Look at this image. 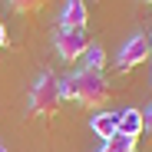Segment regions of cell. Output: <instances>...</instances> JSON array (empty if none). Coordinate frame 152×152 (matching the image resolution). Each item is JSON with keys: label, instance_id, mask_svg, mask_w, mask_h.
Returning a JSON list of instances; mask_svg holds the SVG:
<instances>
[{"label": "cell", "instance_id": "1", "mask_svg": "<svg viewBox=\"0 0 152 152\" xmlns=\"http://www.w3.org/2000/svg\"><path fill=\"white\" fill-rule=\"evenodd\" d=\"M106 76L99 69H80L66 76V80H60V96L63 99H80V103L86 106H99L106 103Z\"/></svg>", "mask_w": 152, "mask_h": 152}, {"label": "cell", "instance_id": "2", "mask_svg": "<svg viewBox=\"0 0 152 152\" xmlns=\"http://www.w3.org/2000/svg\"><path fill=\"white\" fill-rule=\"evenodd\" d=\"M60 99H63L60 96V80H56L53 73H40L37 83H33V89H30V109L50 116V113H56Z\"/></svg>", "mask_w": 152, "mask_h": 152}, {"label": "cell", "instance_id": "3", "mask_svg": "<svg viewBox=\"0 0 152 152\" xmlns=\"http://www.w3.org/2000/svg\"><path fill=\"white\" fill-rule=\"evenodd\" d=\"M89 50V37H86V27H60L56 33V53L69 63V60H80L83 53Z\"/></svg>", "mask_w": 152, "mask_h": 152}, {"label": "cell", "instance_id": "4", "mask_svg": "<svg viewBox=\"0 0 152 152\" xmlns=\"http://www.w3.org/2000/svg\"><path fill=\"white\" fill-rule=\"evenodd\" d=\"M145 56H152L149 37H145V33H136V37H129V40L119 46V53H116V69H132V66L145 63Z\"/></svg>", "mask_w": 152, "mask_h": 152}, {"label": "cell", "instance_id": "5", "mask_svg": "<svg viewBox=\"0 0 152 152\" xmlns=\"http://www.w3.org/2000/svg\"><path fill=\"white\" fill-rule=\"evenodd\" d=\"M60 27H86V4L83 0H66L60 10Z\"/></svg>", "mask_w": 152, "mask_h": 152}, {"label": "cell", "instance_id": "6", "mask_svg": "<svg viewBox=\"0 0 152 152\" xmlns=\"http://www.w3.org/2000/svg\"><path fill=\"white\" fill-rule=\"evenodd\" d=\"M89 126H93V132L106 142V139H113L119 132V113H96Z\"/></svg>", "mask_w": 152, "mask_h": 152}, {"label": "cell", "instance_id": "7", "mask_svg": "<svg viewBox=\"0 0 152 152\" xmlns=\"http://www.w3.org/2000/svg\"><path fill=\"white\" fill-rule=\"evenodd\" d=\"M119 132L139 139L142 136V109H122L119 113Z\"/></svg>", "mask_w": 152, "mask_h": 152}, {"label": "cell", "instance_id": "8", "mask_svg": "<svg viewBox=\"0 0 152 152\" xmlns=\"http://www.w3.org/2000/svg\"><path fill=\"white\" fill-rule=\"evenodd\" d=\"M99 152H136V139H132V136L116 132L113 139H106V142H103V149H99Z\"/></svg>", "mask_w": 152, "mask_h": 152}, {"label": "cell", "instance_id": "9", "mask_svg": "<svg viewBox=\"0 0 152 152\" xmlns=\"http://www.w3.org/2000/svg\"><path fill=\"white\" fill-rule=\"evenodd\" d=\"M86 60V66L83 69H99V73H103V63H106V53H103V46H96V43H89V50H86V53H83Z\"/></svg>", "mask_w": 152, "mask_h": 152}, {"label": "cell", "instance_id": "10", "mask_svg": "<svg viewBox=\"0 0 152 152\" xmlns=\"http://www.w3.org/2000/svg\"><path fill=\"white\" fill-rule=\"evenodd\" d=\"M10 4V10H17V13H30V10H40L46 0H7Z\"/></svg>", "mask_w": 152, "mask_h": 152}, {"label": "cell", "instance_id": "11", "mask_svg": "<svg viewBox=\"0 0 152 152\" xmlns=\"http://www.w3.org/2000/svg\"><path fill=\"white\" fill-rule=\"evenodd\" d=\"M142 132H145V136H152V106L142 113Z\"/></svg>", "mask_w": 152, "mask_h": 152}, {"label": "cell", "instance_id": "12", "mask_svg": "<svg viewBox=\"0 0 152 152\" xmlns=\"http://www.w3.org/2000/svg\"><path fill=\"white\" fill-rule=\"evenodd\" d=\"M10 40H7V27H4V20H0V46H7Z\"/></svg>", "mask_w": 152, "mask_h": 152}, {"label": "cell", "instance_id": "13", "mask_svg": "<svg viewBox=\"0 0 152 152\" xmlns=\"http://www.w3.org/2000/svg\"><path fill=\"white\" fill-rule=\"evenodd\" d=\"M0 152H10V149H7V145H0Z\"/></svg>", "mask_w": 152, "mask_h": 152}, {"label": "cell", "instance_id": "14", "mask_svg": "<svg viewBox=\"0 0 152 152\" xmlns=\"http://www.w3.org/2000/svg\"><path fill=\"white\" fill-rule=\"evenodd\" d=\"M149 50H152V37H149Z\"/></svg>", "mask_w": 152, "mask_h": 152}, {"label": "cell", "instance_id": "15", "mask_svg": "<svg viewBox=\"0 0 152 152\" xmlns=\"http://www.w3.org/2000/svg\"><path fill=\"white\" fill-rule=\"evenodd\" d=\"M145 4H152V0H145Z\"/></svg>", "mask_w": 152, "mask_h": 152}]
</instances>
